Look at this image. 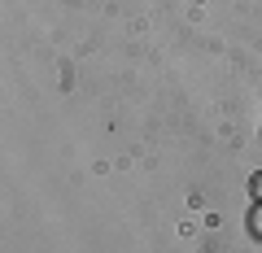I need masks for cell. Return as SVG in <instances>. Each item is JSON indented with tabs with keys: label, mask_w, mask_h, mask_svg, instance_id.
Masks as SVG:
<instances>
[{
	"label": "cell",
	"mask_w": 262,
	"mask_h": 253,
	"mask_svg": "<svg viewBox=\"0 0 262 253\" xmlns=\"http://www.w3.org/2000/svg\"><path fill=\"white\" fill-rule=\"evenodd\" d=\"M249 197L262 201V170H253V179H249Z\"/></svg>",
	"instance_id": "obj_2"
},
{
	"label": "cell",
	"mask_w": 262,
	"mask_h": 253,
	"mask_svg": "<svg viewBox=\"0 0 262 253\" xmlns=\"http://www.w3.org/2000/svg\"><path fill=\"white\" fill-rule=\"evenodd\" d=\"M245 227H249L253 236H262V201H253V205H249V214H245Z\"/></svg>",
	"instance_id": "obj_1"
}]
</instances>
